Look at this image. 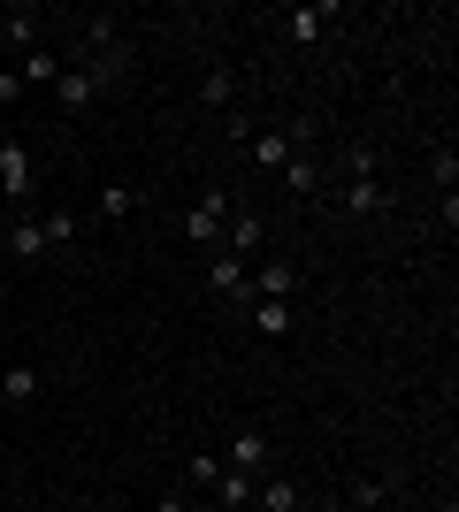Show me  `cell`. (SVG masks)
Segmentation results:
<instances>
[{
	"instance_id": "obj_1",
	"label": "cell",
	"mask_w": 459,
	"mask_h": 512,
	"mask_svg": "<svg viewBox=\"0 0 459 512\" xmlns=\"http://www.w3.org/2000/svg\"><path fill=\"white\" fill-rule=\"evenodd\" d=\"M0 192H8V207L31 214V199H39V161H31V146H0Z\"/></svg>"
},
{
	"instance_id": "obj_2",
	"label": "cell",
	"mask_w": 459,
	"mask_h": 512,
	"mask_svg": "<svg viewBox=\"0 0 459 512\" xmlns=\"http://www.w3.org/2000/svg\"><path fill=\"white\" fill-rule=\"evenodd\" d=\"M100 92H108V85H100V69H92V62H62V77H54V100H62L69 115H85Z\"/></svg>"
},
{
	"instance_id": "obj_3",
	"label": "cell",
	"mask_w": 459,
	"mask_h": 512,
	"mask_svg": "<svg viewBox=\"0 0 459 512\" xmlns=\"http://www.w3.org/2000/svg\"><path fill=\"white\" fill-rule=\"evenodd\" d=\"M222 222H230V192H199L192 214H184V237H192V245H215Z\"/></svg>"
},
{
	"instance_id": "obj_4",
	"label": "cell",
	"mask_w": 459,
	"mask_h": 512,
	"mask_svg": "<svg viewBox=\"0 0 459 512\" xmlns=\"http://www.w3.org/2000/svg\"><path fill=\"white\" fill-rule=\"evenodd\" d=\"M291 153H306V123L299 130H261L253 138V169H284Z\"/></svg>"
},
{
	"instance_id": "obj_5",
	"label": "cell",
	"mask_w": 459,
	"mask_h": 512,
	"mask_svg": "<svg viewBox=\"0 0 459 512\" xmlns=\"http://www.w3.org/2000/svg\"><path fill=\"white\" fill-rule=\"evenodd\" d=\"M391 199H383V184L375 176H345V192H337V214H352V222H368V214H383Z\"/></svg>"
},
{
	"instance_id": "obj_6",
	"label": "cell",
	"mask_w": 459,
	"mask_h": 512,
	"mask_svg": "<svg viewBox=\"0 0 459 512\" xmlns=\"http://www.w3.org/2000/svg\"><path fill=\"white\" fill-rule=\"evenodd\" d=\"M261 459H268V436H261V428H238L230 451H222V467H230V474H261Z\"/></svg>"
},
{
	"instance_id": "obj_7",
	"label": "cell",
	"mask_w": 459,
	"mask_h": 512,
	"mask_svg": "<svg viewBox=\"0 0 459 512\" xmlns=\"http://www.w3.org/2000/svg\"><path fill=\"white\" fill-rule=\"evenodd\" d=\"M8 77H16L23 92H31V85H54V77H62V54H54V46H31V54H23Z\"/></svg>"
},
{
	"instance_id": "obj_8",
	"label": "cell",
	"mask_w": 459,
	"mask_h": 512,
	"mask_svg": "<svg viewBox=\"0 0 459 512\" xmlns=\"http://www.w3.org/2000/svg\"><path fill=\"white\" fill-rule=\"evenodd\" d=\"M8 253H16L23 268H31V260H46V230H39V214H16V222H8Z\"/></svg>"
},
{
	"instance_id": "obj_9",
	"label": "cell",
	"mask_w": 459,
	"mask_h": 512,
	"mask_svg": "<svg viewBox=\"0 0 459 512\" xmlns=\"http://www.w3.org/2000/svg\"><path fill=\"white\" fill-rule=\"evenodd\" d=\"M276 176H284V192H291V199H314V192H322V161H314V153H291Z\"/></svg>"
},
{
	"instance_id": "obj_10",
	"label": "cell",
	"mask_w": 459,
	"mask_h": 512,
	"mask_svg": "<svg viewBox=\"0 0 459 512\" xmlns=\"http://www.w3.org/2000/svg\"><path fill=\"white\" fill-rule=\"evenodd\" d=\"M222 230H230V237H222V253H238V260H253V253H261V214H253V207H245V214H230Z\"/></svg>"
},
{
	"instance_id": "obj_11",
	"label": "cell",
	"mask_w": 459,
	"mask_h": 512,
	"mask_svg": "<svg viewBox=\"0 0 459 512\" xmlns=\"http://www.w3.org/2000/svg\"><path fill=\"white\" fill-rule=\"evenodd\" d=\"M299 291V268H261V276H245V299H284Z\"/></svg>"
},
{
	"instance_id": "obj_12",
	"label": "cell",
	"mask_w": 459,
	"mask_h": 512,
	"mask_svg": "<svg viewBox=\"0 0 459 512\" xmlns=\"http://www.w3.org/2000/svg\"><path fill=\"white\" fill-rule=\"evenodd\" d=\"M245 276H253V268H245L238 253H215V260H207V283H215L222 299H245Z\"/></svg>"
},
{
	"instance_id": "obj_13",
	"label": "cell",
	"mask_w": 459,
	"mask_h": 512,
	"mask_svg": "<svg viewBox=\"0 0 459 512\" xmlns=\"http://www.w3.org/2000/svg\"><path fill=\"white\" fill-rule=\"evenodd\" d=\"M329 31V8H284V39L291 46H314Z\"/></svg>"
},
{
	"instance_id": "obj_14",
	"label": "cell",
	"mask_w": 459,
	"mask_h": 512,
	"mask_svg": "<svg viewBox=\"0 0 459 512\" xmlns=\"http://www.w3.org/2000/svg\"><path fill=\"white\" fill-rule=\"evenodd\" d=\"M0 39L16 46V54H31V46H39V8H8V16H0Z\"/></svg>"
},
{
	"instance_id": "obj_15",
	"label": "cell",
	"mask_w": 459,
	"mask_h": 512,
	"mask_svg": "<svg viewBox=\"0 0 459 512\" xmlns=\"http://www.w3.org/2000/svg\"><path fill=\"white\" fill-rule=\"evenodd\" d=\"M199 100H207V107H230V100H238V69H230V62L199 69Z\"/></svg>"
},
{
	"instance_id": "obj_16",
	"label": "cell",
	"mask_w": 459,
	"mask_h": 512,
	"mask_svg": "<svg viewBox=\"0 0 459 512\" xmlns=\"http://www.w3.org/2000/svg\"><path fill=\"white\" fill-rule=\"evenodd\" d=\"M0 398H8V406H31V398H39V367H8V375H0Z\"/></svg>"
},
{
	"instance_id": "obj_17",
	"label": "cell",
	"mask_w": 459,
	"mask_h": 512,
	"mask_svg": "<svg viewBox=\"0 0 459 512\" xmlns=\"http://www.w3.org/2000/svg\"><path fill=\"white\" fill-rule=\"evenodd\" d=\"M253 497H261V512H299V482H253Z\"/></svg>"
},
{
	"instance_id": "obj_18",
	"label": "cell",
	"mask_w": 459,
	"mask_h": 512,
	"mask_svg": "<svg viewBox=\"0 0 459 512\" xmlns=\"http://www.w3.org/2000/svg\"><path fill=\"white\" fill-rule=\"evenodd\" d=\"M253 321H261V337H291V306L284 299H253Z\"/></svg>"
},
{
	"instance_id": "obj_19",
	"label": "cell",
	"mask_w": 459,
	"mask_h": 512,
	"mask_svg": "<svg viewBox=\"0 0 459 512\" xmlns=\"http://www.w3.org/2000/svg\"><path fill=\"white\" fill-rule=\"evenodd\" d=\"M215 497H222V505H230V512H245V505H253V474H230V467H222Z\"/></svg>"
},
{
	"instance_id": "obj_20",
	"label": "cell",
	"mask_w": 459,
	"mask_h": 512,
	"mask_svg": "<svg viewBox=\"0 0 459 512\" xmlns=\"http://www.w3.org/2000/svg\"><path fill=\"white\" fill-rule=\"evenodd\" d=\"M131 207H138V199H131V184H100V207H92V214H100V222H123Z\"/></svg>"
},
{
	"instance_id": "obj_21",
	"label": "cell",
	"mask_w": 459,
	"mask_h": 512,
	"mask_svg": "<svg viewBox=\"0 0 459 512\" xmlns=\"http://www.w3.org/2000/svg\"><path fill=\"white\" fill-rule=\"evenodd\" d=\"M184 474H192V490H215V482H222V459H215V451H192V467H184Z\"/></svg>"
},
{
	"instance_id": "obj_22",
	"label": "cell",
	"mask_w": 459,
	"mask_h": 512,
	"mask_svg": "<svg viewBox=\"0 0 459 512\" xmlns=\"http://www.w3.org/2000/svg\"><path fill=\"white\" fill-rule=\"evenodd\" d=\"M39 230H46V245H69V237H77V214H39Z\"/></svg>"
},
{
	"instance_id": "obj_23",
	"label": "cell",
	"mask_w": 459,
	"mask_h": 512,
	"mask_svg": "<svg viewBox=\"0 0 459 512\" xmlns=\"http://www.w3.org/2000/svg\"><path fill=\"white\" fill-rule=\"evenodd\" d=\"M437 192H459V161H452V146L437 153Z\"/></svg>"
},
{
	"instance_id": "obj_24",
	"label": "cell",
	"mask_w": 459,
	"mask_h": 512,
	"mask_svg": "<svg viewBox=\"0 0 459 512\" xmlns=\"http://www.w3.org/2000/svg\"><path fill=\"white\" fill-rule=\"evenodd\" d=\"M345 176H375V153L368 146H345Z\"/></svg>"
},
{
	"instance_id": "obj_25",
	"label": "cell",
	"mask_w": 459,
	"mask_h": 512,
	"mask_svg": "<svg viewBox=\"0 0 459 512\" xmlns=\"http://www.w3.org/2000/svg\"><path fill=\"white\" fill-rule=\"evenodd\" d=\"M153 512H192V497H161V505H153Z\"/></svg>"
},
{
	"instance_id": "obj_26",
	"label": "cell",
	"mask_w": 459,
	"mask_h": 512,
	"mask_svg": "<svg viewBox=\"0 0 459 512\" xmlns=\"http://www.w3.org/2000/svg\"><path fill=\"white\" fill-rule=\"evenodd\" d=\"M444 512H452V505H444Z\"/></svg>"
}]
</instances>
